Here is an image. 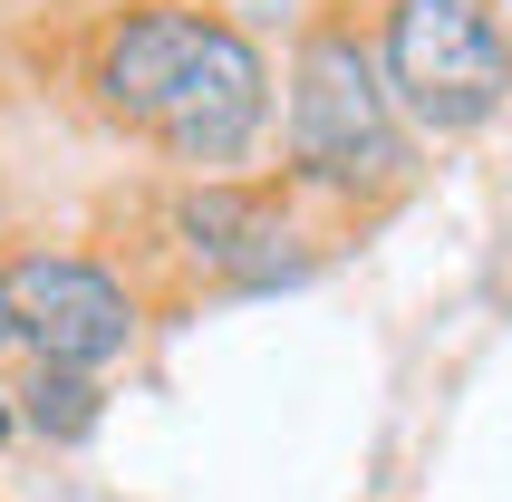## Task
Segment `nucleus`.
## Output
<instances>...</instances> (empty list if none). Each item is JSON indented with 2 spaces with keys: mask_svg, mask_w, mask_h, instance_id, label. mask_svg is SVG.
Masks as SVG:
<instances>
[{
  "mask_svg": "<svg viewBox=\"0 0 512 502\" xmlns=\"http://www.w3.org/2000/svg\"><path fill=\"white\" fill-rule=\"evenodd\" d=\"M97 87H107L116 116H136L145 136H165L184 165H232L261 126V49L223 20H194V10H145L107 39L97 58Z\"/></svg>",
  "mask_w": 512,
  "mask_h": 502,
  "instance_id": "1",
  "label": "nucleus"
},
{
  "mask_svg": "<svg viewBox=\"0 0 512 502\" xmlns=\"http://www.w3.org/2000/svg\"><path fill=\"white\" fill-rule=\"evenodd\" d=\"M387 87L435 136L484 126L512 87V49L493 29V10L484 0H397L387 10Z\"/></svg>",
  "mask_w": 512,
  "mask_h": 502,
  "instance_id": "2",
  "label": "nucleus"
},
{
  "mask_svg": "<svg viewBox=\"0 0 512 502\" xmlns=\"http://www.w3.org/2000/svg\"><path fill=\"white\" fill-rule=\"evenodd\" d=\"M290 155L310 184H387L397 174V107L348 29H319L290 78Z\"/></svg>",
  "mask_w": 512,
  "mask_h": 502,
  "instance_id": "3",
  "label": "nucleus"
},
{
  "mask_svg": "<svg viewBox=\"0 0 512 502\" xmlns=\"http://www.w3.org/2000/svg\"><path fill=\"white\" fill-rule=\"evenodd\" d=\"M10 329L39 348L49 367H107L126 358V338H136V309H126V290H116L107 271H87V261H20L10 271Z\"/></svg>",
  "mask_w": 512,
  "mask_h": 502,
  "instance_id": "4",
  "label": "nucleus"
},
{
  "mask_svg": "<svg viewBox=\"0 0 512 502\" xmlns=\"http://www.w3.org/2000/svg\"><path fill=\"white\" fill-rule=\"evenodd\" d=\"M184 232H194V251L203 261H223V271H271V261H261L252 242H271V223H261V203L252 194H194L184 203Z\"/></svg>",
  "mask_w": 512,
  "mask_h": 502,
  "instance_id": "5",
  "label": "nucleus"
},
{
  "mask_svg": "<svg viewBox=\"0 0 512 502\" xmlns=\"http://www.w3.org/2000/svg\"><path fill=\"white\" fill-rule=\"evenodd\" d=\"M39 425L78 435V425H87V387H68V377H39Z\"/></svg>",
  "mask_w": 512,
  "mask_h": 502,
  "instance_id": "6",
  "label": "nucleus"
},
{
  "mask_svg": "<svg viewBox=\"0 0 512 502\" xmlns=\"http://www.w3.org/2000/svg\"><path fill=\"white\" fill-rule=\"evenodd\" d=\"M0 338H20V329H10V280H0Z\"/></svg>",
  "mask_w": 512,
  "mask_h": 502,
  "instance_id": "7",
  "label": "nucleus"
},
{
  "mask_svg": "<svg viewBox=\"0 0 512 502\" xmlns=\"http://www.w3.org/2000/svg\"><path fill=\"white\" fill-rule=\"evenodd\" d=\"M0 435H10V406H0Z\"/></svg>",
  "mask_w": 512,
  "mask_h": 502,
  "instance_id": "8",
  "label": "nucleus"
}]
</instances>
